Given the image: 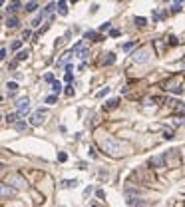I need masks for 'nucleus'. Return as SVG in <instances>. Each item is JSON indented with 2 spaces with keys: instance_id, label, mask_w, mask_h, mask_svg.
Returning <instances> with one entry per match:
<instances>
[{
  "instance_id": "nucleus-1",
  "label": "nucleus",
  "mask_w": 185,
  "mask_h": 207,
  "mask_svg": "<svg viewBox=\"0 0 185 207\" xmlns=\"http://www.w3.org/2000/svg\"><path fill=\"white\" fill-rule=\"evenodd\" d=\"M98 145L111 157H121L123 155V145L111 136H98Z\"/></svg>"
},
{
  "instance_id": "nucleus-2",
  "label": "nucleus",
  "mask_w": 185,
  "mask_h": 207,
  "mask_svg": "<svg viewBox=\"0 0 185 207\" xmlns=\"http://www.w3.org/2000/svg\"><path fill=\"white\" fill-rule=\"evenodd\" d=\"M16 108H18V115H20V117H24V115L30 112V100H28V98H22V100H18Z\"/></svg>"
},
{
  "instance_id": "nucleus-3",
  "label": "nucleus",
  "mask_w": 185,
  "mask_h": 207,
  "mask_svg": "<svg viewBox=\"0 0 185 207\" xmlns=\"http://www.w3.org/2000/svg\"><path fill=\"white\" fill-rule=\"evenodd\" d=\"M147 60H149V50H147V48H139V50L133 54V62H139V64H142V62H147Z\"/></svg>"
},
{
  "instance_id": "nucleus-4",
  "label": "nucleus",
  "mask_w": 185,
  "mask_h": 207,
  "mask_svg": "<svg viewBox=\"0 0 185 207\" xmlns=\"http://www.w3.org/2000/svg\"><path fill=\"white\" fill-rule=\"evenodd\" d=\"M149 165H151V167H155V169H163V167H165V155H161V153H159V155L151 157V159H149Z\"/></svg>"
},
{
  "instance_id": "nucleus-5",
  "label": "nucleus",
  "mask_w": 185,
  "mask_h": 207,
  "mask_svg": "<svg viewBox=\"0 0 185 207\" xmlns=\"http://www.w3.org/2000/svg\"><path fill=\"white\" fill-rule=\"evenodd\" d=\"M8 183H12V187H16V189H22V187H26V181L22 179V175H12L10 179H8Z\"/></svg>"
},
{
  "instance_id": "nucleus-6",
  "label": "nucleus",
  "mask_w": 185,
  "mask_h": 207,
  "mask_svg": "<svg viewBox=\"0 0 185 207\" xmlns=\"http://www.w3.org/2000/svg\"><path fill=\"white\" fill-rule=\"evenodd\" d=\"M44 120H46V112H42V110H40V112H36V114L32 115L30 124H32V126H40V124H42Z\"/></svg>"
},
{
  "instance_id": "nucleus-7",
  "label": "nucleus",
  "mask_w": 185,
  "mask_h": 207,
  "mask_svg": "<svg viewBox=\"0 0 185 207\" xmlns=\"http://www.w3.org/2000/svg\"><path fill=\"white\" fill-rule=\"evenodd\" d=\"M84 38H86V40H90V38H94L96 42H100V40H102V36H100V34H96V32H92V30H88L86 34H84Z\"/></svg>"
},
{
  "instance_id": "nucleus-8",
  "label": "nucleus",
  "mask_w": 185,
  "mask_h": 207,
  "mask_svg": "<svg viewBox=\"0 0 185 207\" xmlns=\"http://www.w3.org/2000/svg\"><path fill=\"white\" fill-rule=\"evenodd\" d=\"M6 26H8V28H12V30H14V28H18V18L10 16V18L6 20Z\"/></svg>"
},
{
  "instance_id": "nucleus-9",
  "label": "nucleus",
  "mask_w": 185,
  "mask_h": 207,
  "mask_svg": "<svg viewBox=\"0 0 185 207\" xmlns=\"http://www.w3.org/2000/svg\"><path fill=\"white\" fill-rule=\"evenodd\" d=\"M8 195H12V187H8V183L2 185V199H6Z\"/></svg>"
},
{
  "instance_id": "nucleus-10",
  "label": "nucleus",
  "mask_w": 185,
  "mask_h": 207,
  "mask_svg": "<svg viewBox=\"0 0 185 207\" xmlns=\"http://www.w3.org/2000/svg\"><path fill=\"white\" fill-rule=\"evenodd\" d=\"M6 88H8V94L14 96V92L18 90V84H16V82H8V84H6Z\"/></svg>"
},
{
  "instance_id": "nucleus-11",
  "label": "nucleus",
  "mask_w": 185,
  "mask_h": 207,
  "mask_svg": "<svg viewBox=\"0 0 185 207\" xmlns=\"http://www.w3.org/2000/svg\"><path fill=\"white\" fill-rule=\"evenodd\" d=\"M18 117H20L18 114H10V115H6V122H8V124H14V126H16V124H18Z\"/></svg>"
},
{
  "instance_id": "nucleus-12",
  "label": "nucleus",
  "mask_w": 185,
  "mask_h": 207,
  "mask_svg": "<svg viewBox=\"0 0 185 207\" xmlns=\"http://www.w3.org/2000/svg\"><path fill=\"white\" fill-rule=\"evenodd\" d=\"M88 56H90V50H88V48H82V50H78V58H80V60H86Z\"/></svg>"
},
{
  "instance_id": "nucleus-13",
  "label": "nucleus",
  "mask_w": 185,
  "mask_h": 207,
  "mask_svg": "<svg viewBox=\"0 0 185 207\" xmlns=\"http://www.w3.org/2000/svg\"><path fill=\"white\" fill-rule=\"evenodd\" d=\"M118 100H109V102H106L104 104V108H106V110H114V108H116V106H118Z\"/></svg>"
},
{
  "instance_id": "nucleus-14",
  "label": "nucleus",
  "mask_w": 185,
  "mask_h": 207,
  "mask_svg": "<svg viewBox=\"0 0 185 207\" xmlns=\"http://www.w3.org/2000/svg\"><path fill=\"white\" fill-rule=\"evenodd\" d=\"M20 8V2H10L8 6H6V10L8 12H14V10H18Z\"/></svg>"
},
{
  "instance_id": "nucleus-15",
  "label": "nucleus",
  "mask_w": 185,
  "mask_h": 207,
  "mask_svg": "<svg viewBox=\"0 0 185 207\" xmlns=\"http://www.w3.org/2000/svg\"><path fill=\"white\" fill-rule=\"evenodd\" d=\"M58 10H60V14H68V10H66V2H64V0H60V2H58Z\"/></svg>"
},
{
  "instance_id": "nucleus-16",
  "label": "nucleus",
  "mask_w": 185,
  "mask_h": 207,
  "mask_svg": "<svg viewBox=\"0 0 185 207\" xmlns=\"http://www.w3.org/2000/svg\"><path fill=\"white\" fill-rule=\"evenodd\" d=\"M78 185V179H66L64 181V187H76Z\"/></svg>"
},
{
  "instance_id": "nucleus-17",
  "label": "nucleus",
  "mask_w": 185,
  "mask_h": 207,
  "mask_svg": "<svg viewBox=\"0 0 185 207\" xmlns=\"http://www.w3.org/2000/svg\"><path fill=\"white\" fill-rule=\"evenodd\" d=\"M36 8H38V4H36V2H28V4H26V12H34Z\"/></svg>"
},
{
  "instance_id": "nucleus-18",
  "label": "nucleus",
  "mask_w": 185,
  "mask_h": 207,
  "mask_svg": "<svg viewBox=\"0 0 185 207\" xmlns=\"http://www.w3.org/2000/svg\"><path fill=\"white\" fill-rule=\"evenodd\" d=\"M114 62H116V58H114V54H108V58H104V64H114Z\"/></svg>"
},
{
  "instance_id": "nucleus-19",
  "label": "nucleus",
  "mask_w": 185,
  "mask_h": 207,
  "mask_svg": "<svg viewBox=\"0 0 185 207\" xmlns=\"http://www.w3.org/2000/svg\"><path fill=\"white\" fill-rule=\"evenodd\" d=\"M52 90H54V94H60V92H62V86H60V82H54V84H52Z\"/></svg>"
},
{
  "instance_id": "nucleus-20",
  "label": "nucleus",
  "mask_w": 185,
  "mask_h": 207,
  "mask_svg": "<svg viewBox=\"0 0 185 207\" xmlns=\"http://www.w3.org/2000/svg\"><path fill=\"white\" fill-rule=\"evenodd\" d=\"M165 42H167V44H171V46H175V44H177V38H175V36H167V40H165Z\"/></svg>"
},
{
  "instance_id": "nucleus-21",
  "label": "nucleus",
  "mask_w": 185,
  "mask_h": 207,
  "mask_svg": "<svg viewBox=\"0 0 185 207\" xmlns=\"http://www.w3.org/2000/svg\"><path fill=\"white\" fill-rule=\"evenodd\" d=\"M26 58H28V52H26V50H22V52H18V60H26Z\"/></svg>"
},
{
  "instance_id": "nucleus-22",
  "label": "nucleus",
  "mask_w": 185,
  "mask_h": 207,
  "mask_svg": "<svg viewBox=\"0 0 185 207\" xmlns=\"http://www.w3.org/2000/svg\"><path fill=\"white\" fill-rule=\"evenodd\" d=\"M163 138L165 139H171V138H173V131H171V129H165V131H163Z\"/></svg>"
},
{
  "instance_id": "nucleus-23",
  "label": "nucleus",
  "mask_w": 185,
  "mask_h": 207,
  "mask_svg": "<svg viewBox=\"0 0 185 207\" xmlns=\"http://www.w3.org/2000/svg\"><path fill=\"white\" fill-rule=\"evenodd\" d=\"M64 94H66V96H74V88H72V86H66Z\"/></svg>"
},
{
  "instance_id": "nucleus-24",
  "label": "nucleus",
  "mask_w": 185,
  "mask_h": 207,
  "mask_svg": "<svg viewBox=\"0 0 185 207\" xmlns=\"http://www.w3.org/2000/svg\"><path fill=\"white\" fill-rule=\"evenodd\" d=\"M171 8H173V12H179V10H181V2H173Z\"/></svg>"
},
{
  "instance_id": "nucleus-25",
  "label": "nucleus",
  "mask_w": 185,
  "mask_h": 207,
  "mask_svg": "<svg viewBox=\"0 0 185 207\" xmlns=\"http://www.w3.org/2000/svg\"><path fill=\"white\" fill-rule=\"evenodd\" d=\"M109 26H111V22H106V24H102V26H100V32H106V30H108Z\"/></svg>"
},
{
  "instance_id": "nucleus-26",
  "label": "nucleus",
  "mask_w": 185,
  "mask_h": 207,
  "mask_svg": "<svg viewBox=\"0 0 185 207\" xmlns=\"http://www.w3.org/2000/svg\"><path fill=\"white\" fill-rule=\"evenodd\" d=\"M20 46H22V40H16V42L12 44V50H20Z\"/></svg>"
},
{
  "instance_id": "nucleus-27",
  "label": "nucleus",
  "mask_w": 185,
  "mask_h": 207,
  "mask_svg": "<svg viewBox=\"0 0 185 207\" xmlns=\"http://www.w3.org/2000/svg\"><path fill=\"white\" fill-rule=\"evenodd\" d=\"M56 100H58V96H48V98H46V104H54Z\"/></svg>"
},
{
  "instance_id": "nucleus-28",
  "label": "nucleus",
  "mask_w": 185,
  "mask_h": 207,
  "mask_svg": "<svg viewBox=\"0 0 185 207\" xmlns=\"http://www.w3.org/2000/svg\"><path fill=\"white\" fill-rule=\"evenodd\" d=\"M68 159V155H66L64 151H60V153H58V161H66Z\"/></svg>"
},
{
  "instance_id": "nucleus-29",
  "label": "nucleus",
  "mask_w": 185,
  "mask_h": 207,
  "mask_svg": "<svg viewBox=\"0 0 185 207\" xmlns=\"http://www.w3.org/2000/svg\"><path fill=\"white\" fill-rule=\"evenodd\" d=\"M135 24H137V26H145V18H142V16L135 18Z\"/></svg>"
},
{
  "instance_id": "nucleus-30",
  "label": "nucleus",
  "mask_w": 185,
  "mask_h": 207,
  "mask_svg": "<svg viewBox=\"0 0 185 207\" xmlns=\"http://www.w3.org/2000/svg\"><path fill=\"white\" fill-rule=\"evenodd\" d=\"M133 46H135V42H128V44H123V50L128 52V50H131Z\"/></svg>"
},
{
  "instance_id": "nucleus-31",
  "label": "nucleus",
  "mask_w": 185,
  "mask_h": 207,
  "mask_svg": "<svg viewBox=\"0 0 185 207\" xmlns=\"http://www.w3.org/2000/svg\"><path fill=\"white\" fill-rule=\"evenodd\" d=\"M108 92H109V88H104V90H100V92H98V98H104V96H106Z\"/></svg>"
},
{
  "instance_id": "nucleus-32",
  "label": "nucleus",
  "mask_w": 185,
  "mask_h": 207,
  "mask_svg": "<svg viewBox=\"0 0 185 207\" xmlns=\"http://www.w3.org/2000/svg\"><path fill=\"white\" fill-rule=\"evenodd\" d=\"M109 36H114V38L120 36V30H118V28H111V30H109Z\"/></svg>"
},
{
  "instance_id": "nucleus-33",
  "label": "nucleus",
  "mask_w": 185,
  "mask_h": 207,
  "mask_svg": "<svg viewBox=\"0 0 185 207\" xmlns=\"http://www.w3.org/2000/svg\"><path fill=\"white\" fill-rule=\"evenodd\" d=\"M16 129H26V124H24V122H18V124H16Z\"/></svg>"
},
{
  "instance_id": "nucleus-34",
  "label": "nucleus",
  "mask_w": 185,
  "mask_h": 207,
  "mask_svg": "<svg viewBox=\"0 0 185 207\" xmlns=\"http://www.w3.org/2000/svg\"><path fill=\"white\" fill-rule=\"evenodd\" d=\"M44 80H46V82H52V84H54V76H52V74H46V78H44Z\"/></svg>"
},
{
  "instance_id": "nucleus-35",
  "label": "nucleus",
  "mask_w": 185,
  "mask_h": 207,
  "mask_svg": "<svg viewBox=\"0 0 185 207\" xmlns=\"http://www.w3.org/2000/svg\"><path fill=\"white\" fill-rule=\"evenodd\" d=\"M22 38H24V40H28V38H30V30H24V34H22Z\"/></svg>"
},
{
  "instance_id": "nucleus-36",
  "label": "nucleus",
  "mask_w": 185,
  "mask_h": 207,
  "mask_svg": "<svg viewBox=\"0 0 185 207\" xmlns=\"http://www.w3.org/2000/svg\"><path fill=\"white\" fill-rule=\"evenodd\" d=\"M64 80H66V82H72V72H68V74H66Z\"/></svg>"
},
{
  "instance_id": "nucleus-37",
  "label": "nucleus",
  "mask_w": 185,
  "mask_h": 207,
  "mask_svg": "<svg viewBox=\"0 0 185 207\" xmlns=\"http://www.w3.org/2000/svg\"><path fill=\"white\" fill-rule=\"evenodd\" d=\"M92 207H100V205H92Z\"/></svg>"
}]
</instances>
